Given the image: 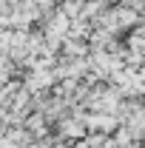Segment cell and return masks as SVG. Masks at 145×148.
Masks as SVG:
<instances>
[{
  "instance_id": "1",
  "label": "cell",
  "mask_w": 145,
  "mask_h": 148,
  "mask_svg": "<svg viewBox=\"0 0 145 148\" xmlns=\"http://www.w3.org/2000/svg\"><path fill=\"white\" fill-rule=\"evenodd\" d=\"M117 9V23H120V29H137V26H142V17H140V12L137 9H131V6H114Z\"/></svg>"
}]
</instances>
